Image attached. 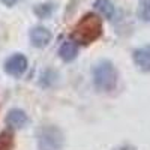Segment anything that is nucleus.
I'll return each instance as SVG.
<instances>
[{
  "label": "nucleus",
  "instance_id": "4",
  "mask_svg": "<svg viewBox=\"0 0 150 150\" xmlns=\"http://www.w3.org/2000/svg\"><path fill=\"white\" fill-rule=\"evenodd\" d=\"M27 66H29V62H27V57L24 54H12L6 62H5V71L8 75L11 77H21V75L27 71Z\"/></svg>",
  "mask_w": 150,
  "mask_h": 150
},
{
  "label": "nucleus",
  "instance_id": "13",
  "mask_svg": "<svg viewBox=\"0 0 150 150\" xmlns=\"http://www.w3.org/2000/svg\"><path fill=\"white\" fill-rule=\"evenodd\" d=\"M5 6H8V8H11V6H15V5H18L20 2H23V0H0Z\"/></svg>",
  "mask_w": 150,
  "mask_h": 150
},
{
  "label": "nucleus",
  "instance_id": "7",
  "mask_svg": "<svg viewBox=\"0 0 150 150\" xmlns=\"http://www.w3.org/2000/svg\"><path fill=\"white\" fill-rule=\"evenodd\" d=\"M132 59L138 69L144 72H150V45L137 48L132 54Z\"/></svg>",
  "mask_w": 150,
  "mask_h": 150
},
{
  "label": "nucleus",
  "instance_id": "9",
  "mask_svg": "<svg viewBox=\"0 0 150 150\" xmlns=\"http://www.w3.org/2000/svg\"><path fill=\"white\" fill-rule=\"evenodd\" d=\"M95 6H96V9L101 12L105 18H108V20L114 18V15H116V8H114V5H112L111 0H96Z\"/></svg>",
  "mask_w": 150,
  "mask_h": 150
},
{
  "label": "nucleus",
  "instance_id": "5",
  "mask_svg": "<svg viewBox=\"0 0 150 150\" xmlns=\"http://www.w3.org/2000/svg\"><path fill=\"white\" fill-rule=\"evenodd\" d=\"M51 32L44 26H36L30 30V42L36 48H44L51 42Z\"/></svg>",
  "mask_w": 150,
  "mask_h": 150
},
{
  "label": "nucleus",
  "instance_id": "14",
  "mask_svg": "<svg viewBox=\"0 0 150 150\" xmlns=\"http://www.w3.org/2000/svg\"><path fill=\"white\" fill-rule=\"evenodd\" d=\"M114 150H135V149L131 146H120V147H116Z\"/></svg>",
  "mask_w": 150,
  "mask_h": 150
},
{
  "label": "nucleus",
  "instance_id": "6",
  "mask_svg": "<svg viewBox=\"0 0 150 150\" xmlns=\"http://www.w3.org/2000/svg\"><path fill=\"white\" fill-rule=\"evenodd\" d=\"M29 123V116L20 108H14L8 112L6 125L11 129H23Z\"/></svg>",
  "mask_w": 150,
  "mask_h": 150
},
{
  "label": "nucleus",
  "instance_id": "3",
  "mask_svg": "<svg viewBox=\"0 0 150 150\" xmlns=\"http://www.w3.org/2000/svg\"><path fill=\"white\" fill-rule=\"evenodd\" d=\"M65 146V135L54 125H45L38 132L39 150H62Z\"/></svg>",
  "mask_w": 150,
  "mask_h": 150
},
{
  "label": "nucleus",
  "instance_id": "10",
  "mask_svg": "<svg viewBox=\"0 0 150 150\" xmlns=\"http://www.w3.org/2000/svg\"><path fill=\"white\" fill-rule=\"evenodd\" d=\"M15 140L14 134L11 131H2L0 132V150H14Z\"/></svg>",
  "mask_w": 150,
  "mask_h": 150
},
{
  "label": "nucleus",
  "instance_id": "11",
  "mask_svg": "<svg viewBox=\"0 0 150 150\" xmlns=\"http://www.w3.org/2000/svg\"><path fill=\"white\" fill-rule=\"evenodd\" d=\"M138 15L143 21L150 23V0H140Z\"/></svg>",
  "mask_w": 150,
  "mask_h": 150
},
{
  "label": "nucleus",
  "instance_id": "1",
  "mask_svg": "<svg viewBox=\"0 0 150 150\" xmlns=\"http://www.w3.org/2000/svg\"><path fill=\"white\" fill-rule=\"evenodd\" d=\"M102 20L96 14H86L81 17V20L75 24V27L71 33V38L74 42L81 45H90L95 41H98L102 36Z\"/></svg>",
  "mask_w": 150,
  "mask_h": 150
},
{
  "label": "nucleus",
  "instance_id": "2",
  "mask_svg": "<svg viewBox=\"0 0 150 150\" xmlns=\"http://www.w3.org/2000/svg\"><path fill=\"white\" fill-rule=\"evenodd\" d=\"M93 84L101 92H111L119 83V72L110 60H101L92 71Z\"/></svg>",
  "mask_w": 150,
  "mask_h": 150
},
{
  "label": "nucleus",
  "instance_id": "8",
  "mask_svg": "<svg viewBox=\"0 0 150 150\" xmlns=\"http://www.w3.org/2000/svg\"><path fill=\"white\" fill-rule=\"evenodd\" d=\"M59 56H60L62 60H65V62H72L74 59H77V56H78V45H77V42H74L72 39L71 41H65L59 48Z\"/></svg>",
  "mask_w": 150,
  "mask_h": 150
},
{
  "label": "nucleus",
  "instance_id": "12",
  "mask_svg": "<svg viewBox=\"0 0 150 150\" xmlns=\"http://www.w3.org/2000/svg\"><path fill=\"white\" fill-rule=\"evenodd\" d=\"M50 5H39L36 9H35V12L39 17H42V18H45V17H48L50 14H51V11H53V8H48Z\"/></svg>",
  "mask_w": 150,
  "mask_h": 150
}]
</instances>
